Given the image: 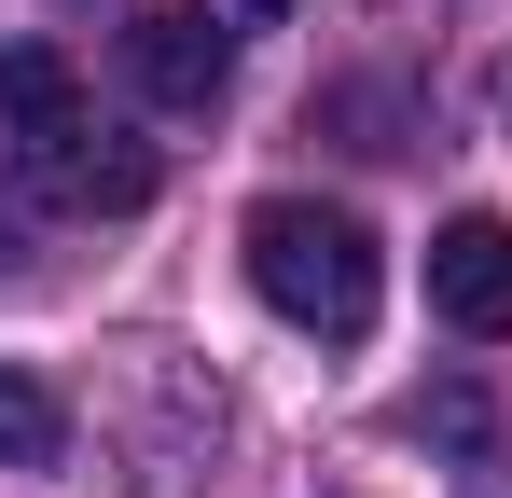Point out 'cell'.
Masks as SVG:
<instances>
[{"label": "cell", "instance_id": "3957f363", "mask_svg": "<svg viewBox=\"0 0 512 498\" xmlns=\"http://www.w3.org/2000/svg\"><path fill=\"white\" fill-rule=\"evenodd\" d=\"M125 83H139L153 111H222V97H236V28H222V0H153V14L125 28Z\"/></svg>", "mask_w": 512, "mask_h": 498}, {"label": "cell", "instance_id": "7a4b0ae2", "mask_svg": "<svg viewBox=\"0 0 512 498\" xmlns=\"http://www.w3.org/2000/svg\"><path fill=\"white\" fill-rule=\"evenodd\" d=\"M236 263H250L263 305H277L291 332H319V346H360V332H374V305H388L374 236H360L346 208H319V194H263L250 236H236Z\"/></svg>", "mask_w": 512, "mask_h": 498}, {"label": "cell", "instance_id": "9c48e42d", "mask_svg": "<svg viewBox=\"0 0 512 498\" xmlns=\"http://www.w3.org/2000/svg\"><path fill=\"white\" fill-rule=\"evenodd\" d=\"M222 14H291V0H222Z\"/></svg>", "mask_w": 512, "mask_h": 498}, {"label": "cell", "instance_id": "8992f818", "mask_svg": "<svg viewBox=\"0 0 512 498\" xmlns=\"http://www.w3.org/2000/svg\"><path fill=\"white\" fill-rule=\"evenodd\" d=\"M402 429H416V443H457V457H471V443H485V402H471V388H429V402H402Z\"/></svg>", "mask_w": 512, "mask_h": 498}, {"label": "cell", "instance_id": "277c9868", "mask_svg": "<svg viewBox=\"0 0 512 498\" xmlns=\"http://www.w3.org/2000/svg\"><path fill=\"white\" fill-rule=\"evenodd\" d=\"M429 305H443V332H471V346L512 332V222L499 208H457L429 236Z\"/></svg>", "mask_w": 512, "mask_h": 498}, {"label": "cell", "instance_id": "6da1fadb", "mask_svg": "<svg viewBox=\"0 0 512 498\" xmlns=\"http://www.w3.org/2000/svg\"><path fill=\"white\" fill-rule=\"evenodd\" d=\"M0 125H14V166H28V194H56V208H84V222H125V208H153V139H125L111 111H97L70 56L56 42H0Z\"/></svg>", "mask_w": 512, "mask_h": 498}, {"label": "cell", "instance_id": "52a82bcc", "mask_svg": "<svg viewBox=\"0 0 512 498\" xmlns=\"http://www.w3.org/2000/svg\"><path fill=\"white\" fill-rule=\"evenodd\" d=\"M457 498H512V471H499V457H471V471H457Z\"/></svg>", "mask_w": 512, "mask_h": 498}, {"label": "cell", "instance_id": "ba28073f", "mask_svg": "<svg viewBox=\"0 0 512 498\" xmlns=\"http://www.w3.org/2000/svg\"><path fill=\"white\" fill-rule=\"evenodd\" d=\"M0 277H28V222L14 208H0Z\"/></svg>", "mask_w": 512, "mask_h": 498}, {"label": "cell", "instance_id": "5b68a950", "mask_svg": "<svg viewBox=\"0 0 512 498\" xmlns=\"http://www.w3.org/2000/svg\"><path fill=\"white\" fill-rule=\"evenodd\" d=\"M56 457H70V402L0 360V471H56Z\"/></svg>", "mask_w": 512, "mask_h": 498}]
</instances>
